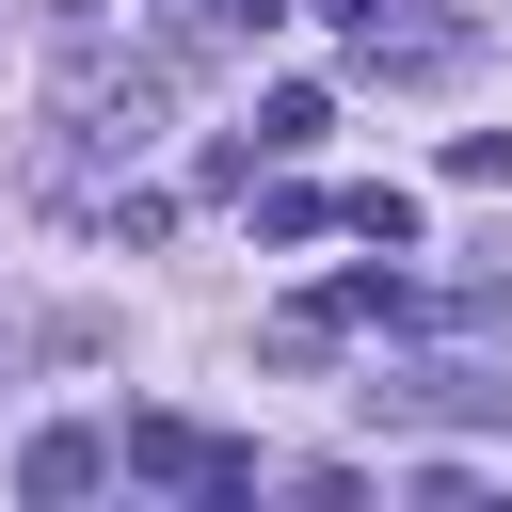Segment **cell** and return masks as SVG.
<instances>
[{
    "mask_svg": "<svg viewBox=\"0 0 512 512\" xmlns=\"http://www.w3.org/2000/svg\"><path fill=\"white\" fill-rule=\"evenodd\" d=\"M144 128H160V64H112V48L80 32V48H64V144L32 160V192H80V160H128Z\"/></svg>",
    "mask_w": 512,
    "mask_h": 512,
    "instance_id": "cell-1",
    "label": "cell"
},
{
    "mask_svg": "<svg viewBox=\"0 0 512 512\" xmlns=\"http://www.w3.org/2000/svg\"><path fill=\"white\" fill-rule=\"evenodd\" d=\"M112 464H128V480H176V496H256V448H224V432H192V416H128Z\"/></svg>",
    "mask_w": 512,
    "mask_h": 512,
    "instance_id": "cell-2",
    "label": "cell"
},
{
    "mask_svg": "<svg viewBox=\"0 0 512 512\" xmlns=\"http://www.w3.org/2000/svg\"><path fill=\"white\" fill-rule=\"evenodd\" d=\"M320 128H336V96H320V80H272L240 144H256V160H288V144H320Z\"/></svg>",
    "mask_w": 512,
    "mask_h": 512,
    "instance_id": "cell-3",
    "label": "cell"
},
{
    "mask_svg": "<svg viewBox=\"0 0 512 512\" xmlns=\"http://www.w3.org/2000/svg\"><path fill=\"white\" fill-rule=\"evenodd\" d=\"M96 464H112L96 432H32L16 448V496H96Z\"/></svg>",
    "mask_w": 512,
    "mask_h": 512,
    "instance_id": "cell-4",
    "label": "cell"
},
{
    "mask_svg": "<svg viewBox=\"0 0 512 512\" xmlns=\"http://www.w3.org/2000/svg\"><path fill=\"white\" fill-rule=\"evenodd\" d=\"M336 224H352V240H384V256H400V240H416V192H400V176H368V192H336Z\"/></svg>",
    "mask_w": 512,
    "mask_h": 512,
    "instance_id": "cell-5",
    "label": "cell"
},
{
    "mask_svg": "<svg viewBox=\"0 0 512 512\" xmlns=\"http://www.w3.org/2000/svg\"><path fill=\"white\" fill-rule=\"evenodd\" d=\"M256 352H272V368H320V352H336V320H320V304H272V336H256Z\"/></svg>",
    "mask_w": 512,
    "mask_h": 512,
    "instance_id": "cell-6",
    "label": "cell"
},
{
    "mask_svg": "<svg viewBox=\"0 0 512 512\" xmlns=\"http://www.w3.org/2000/svg\"><path fill=\"white\" fill-rule=\"evenodd\" d=\"M160 16H176V32H192V48H208V32H272V16H288V0H160Z\"/></svg>",
    "mask_w": 512,
    "mask_h": 512,
    "instance_id": "cell-7",
    "label": "cell"
},
{
    "mask_svg": "<svg viewBox=\"0 0 512 512\" xmlns=\"http://www.w3.org/2000/svg\"><path fill=\"white\" fill-rule=\"evenodd\" d=\"M320 16H336V32H352V48H368V32H384V0H320Z\"/></svg>",
    "mask_w": 512,
    "mask_h": 512,
    "instance_id": "cell-8",
    "label": "cell"
}]
</instances>
